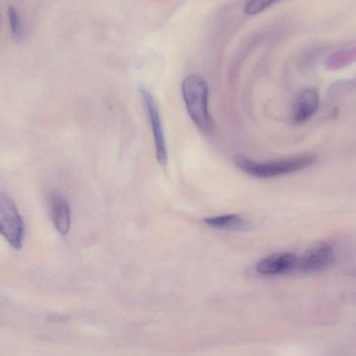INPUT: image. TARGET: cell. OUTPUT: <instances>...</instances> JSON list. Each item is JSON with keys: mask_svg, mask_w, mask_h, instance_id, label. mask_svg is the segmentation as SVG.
Segmentation results:
<instances>
[{"mask_svg": "<svg viewBox=\"0 0 356 356\" xmlns=\"http://www.w3.org/2000/svg\"><path fill=\"white\" fill-rule=\"evenodd\" d=\"M181 92L187 111L206 136L214 133V122L209 111V89L204 79L198 74H190L181 83Z\"/></svg>", "mask_w": 356, "mask_h": 356, "instance_id": "cell-1", "label": "cell"}, {"mask_svg": "<svg viewBox=\"0 0 356 356\" xmlns=\"http://www.w3.org/2000/svg\"><path fill=\"white\" fill-rule=\"evenodd\" d=\"M316 161L314 156L309 154L293 156L275 161L257 162L242 155H235L234 164L244 172L262 178L274 177L312 165Z\"/></svg>", "mask_w": 356, "mask_h": 356, "instance_id": "cell-2", "label": "cell"}, {"mask_svg": "<svg viewBox=\"0 0 356 356\" xmlns=\"http://www.w3.org/2000/svg\"><path fill=\"white\" fill-rule=\"evenodd\" d=\"M24 222L10 197L0 190V234L15 249H19L24 237Z\"/></svg>", "mask_w": 356, "mask_h": 356, "instance_id": "cell-3", "label": "cell"}, {"mask_svg": "<svg viewBox=\"0 0 356 356\" xmlns=\"http://www.w3.org/2000/svg\"><path fill=\"white\" fill-rule=\"evenodd\" d=\"M139 90L152 130L157 161L161 165H165L168 158L167 149L162 122L157 105L151 92L144 86L141 85Z\"/></svg>", "mask_w": 356, "mask_h": 356, "instance_id": "cell-4", "label": "cell"}, {"mask_svg": "<svg viewBox=\"0 0 356 356\" xmlns=\"http://www.w3.org/2000/svg\"><path fill=\"white\" fill-rule=\"evenodd\" d=\"M334 252L327 243L318 242L309 248L297 259L296 266L302 272L310 273L325 270L334 262Z\"/></svg>", "mask_w": 356, "mask_h": 356, "instance_id": "cell-5", "label": "cell"}, {"mask_svg": "<svg viewBox=\"0 0 356 356\" xmlns=\"http://www.w3.org/2000/svg\"><path fill=\"white\" fill-rule=\"evenodd\" d=\"M46 202L54 227L60 234L66 235L69 232L71 222L70 207L67 200L60 193L51 191L47 195Z\"/></svg>", "mask_w": 356, "mask_h": 356, "instance_id": "cell-6", "label": "cell"}, {"mask_svg": "<svg viewBox=\"0 0 356 356\" xmlns=\"http://www.w3.org/2000/svg\"><path fill=\"white\" fill-rule=\"evenodd\" d=\"M319 98L314 88L304 89L297 97L293 108L292 118L295 123H302L308 120L317 111Z\"/></svg>", "mask_w": 356, "mask_h": 356, "instance_id": "cell-7", "label": "cell"}, {"mask_svg": "<svg viewBox=\"0 0 356 356\" xmlns=\"http://www.w3.org/2000/svg\"><path fill=\"white\" fill-rule=\"evenodd\" d=\"M296 257L290 252H279L261 259L257 264V270L261 275L282 273L296 267Z\"/></svg>", "mask_w": 356, "mask_h": 356, "instance_id": "cell-8", "label": "cell"}, {"mask_svg": "<svg viewBox=\"0 0 356 356\" xmlns=\"http://www.w3.org/2000/svg\"><path fill=\"white\" fill-rule=\"evenodd\" d=\"M204 222L209 225L220 229H234L244 226L245 222L238 215L227 214L205 218Z\"/></svg>", "mask_w": 356, "mask_h": 356, "instance_id": "cell-9", "label": "cell"}, {"mask_svg": "<svg viewBox=\"0 0 356 356\" xmlns=\"http://www.w3.org/2000/svg\"><path fill=\"white\" fill-rule=\"evenodd\" d=\"M8 15L12 33L17 38L22 35L21 19L17 9L13 5L8 8Z\"/></svg>", "mask_w": 356, "mask_h": 356, "instance_id": "cell-10", "label": "cell"}, {"mask_svg": "<svg viewBox=\"0 0 356 356\" xmlns=\"http://www.w3.org/2000/svg\"><path fill=\"white\" fill-rule=\"evenodd\" d=\"M273 1H249L244 7V12L248 15H253L259 13L273 3Z\"/></svg>", "mask_w": 356, "mask_h": 356, "instance_id": "cell-11", "label": "cell"}]
</instances>
